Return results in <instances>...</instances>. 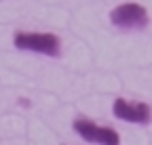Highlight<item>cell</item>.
<instances>
[{
    "label": "cell",
    "mask_w": 152,
    "mask_h": 145,
    "mask_svg": "<svg viewBox=\"0 0 152 145\" xmlns=\"http://www.w3.org/2000/svg\"><path fill=\"white\" fill-rule=\"evenodd\" d=\"M110 21L118 30H144L150 21V17H148V11L142 4L125 2V4H118L116 9H112Z\"/></svg>",
    "instance_id": "2"
},
{
    "label": "cell",
    "mask_w": 152,
    "mask_h": 145,
    "mask_svg": "<svg viewBox=\"0 0 152 145\" xmlns=\"http://www.w3.org/2000/svg\"><path fill=\"white\" fill-rule=\"evenodd\" d=\"M112 112L118 120L133 122V124H148L152 120V107L148 103H140V101L116 99L112 103Z\"/></svg>",
    "instance_id": "4"
},
{
    "label": "cell",
    "mask_w": 152,
    "mask_h": 145,
    "mask_svg": "<svg viewBox=\"0 0 152 145\" xmlns=\"http://www.w3.org/2000/svg\"><path fill=\"white\" fill-rule=\"evenodd\" d=\"M74 131L78 133L85 141L89 143H97V145H121V135L110 128V126H99L91 120L78 118L74 120Z\"/></svg>",
    "instance_id": "3"
},
{
    "label": "cell",
    "mask_w": 152,
    "mask_h": 145,
    "mask_svg": "<svg viewBox=\"0 0 152 145\" xmlns=\"http://www.w3.org/2000/svg\"><path fill=\"white\" fill-rule=\"evenodd\" d=\"M13 44L19 50H32L47 57H59L61 44L55 34H38V32H17L13 36Z\"/></svg>",
    "instance_id": "1"
}]
</instances>
